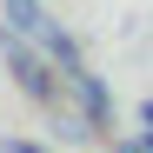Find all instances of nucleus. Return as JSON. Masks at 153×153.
<instances>
[{
    "mask_svg": "<svg viewBox=\"0 0 153 153\" xmlns=\"http://www.w3.org/2000/svg\"><path fill=\"white\" fill-rule=\"evenodd\" d=\"M0 60H7V73H13V87L33 100V107H53L60 100V73H53V60L40 53V40H27V33H13V27H0Z\"/></svg>",
    "mask_w": 153,
    "mask_h": 153,
    "instance_id": "f257e3e1",
    "label": "nucleus"
},
{
    "mask_svg": "<svg viewBox=\"0 0 153 153\" xmlns=\"http://www.w3.org/2000/svg\"><path fill=\"white\" fill-rule=\"evenodd\" d=\"M60 80L73 87V100H80V120H87V126H113V100H107V87H100V73H87V60H80V67H67Z\"/></svg>",
    "mask_w": 153,
    "mask_h": 153,
    "instance_id": "f03ea898",
    "label": "nucleus"
},
{
    "mask_svg": "<svg viewBox=\"0 0 153 153\" xmlns=\"http://www.w3.org/2000/svg\"><path fill=\"white\" fill-rule=\"evenodd\" d=\"M0 7H7V27H13V33H27V40H40V33H47V20H53L40 0H0Z\"/></svg>",
    "mask_w": 153,
    "mask_h": 153,
    "instance_id": "7ed1b4c3",
    "label": "nucleus"
},
{
    "mask_svg": "<svg viewBox=\"0 0 153 153\" xmlns=\"http://www.w3.org/2000/svg\"><path fill=\"white\" fill-rule=\"evenodd\" d=\"M40 53L53 60L60 73H67V67H80V40H73V33L60 27V20H47V33H40Z\"/></svg>",
    "mask_w": 153,
    "mask_h": 153,
    "instance_id": "20e7f679",
    "label": "nucleus"
},
{
    "mask_svg": "<svg viewBox=\"0 0 153 153\" xmlns=\"http://www.w3.org/2000/svg\"><path fill=\"white\" fill-rule=\"evenodd\" d=\"M0 153H53V146H40V140H20V133H13V140H0Z\"/></svg>",
    "mask_w": 153,
    "mask_h": 153,
    "instance_id": "39448f33",
    "label": "nucleus"
},
{
    "mask_svg": "<svg viewBox=\"0 0 153 153\" xmlns=\"http://www.w3.org/2000/svg\"><path fill=\"white\" fill-rule=\"evenodd\" d=\"M140 126H153V100H140Z\"/></svg>",
    "mask_w": 153,
    "mask_h": 153,
    "instance_id": "423d86ee",
    "label": "nucleus"
},
{
    "mask_svg": "<svg viewBox=\"0 0 153 153\" xmlns=\"http://www.w3.org/2000/svg\"><path fill=\"white\" fill-rule=\"evenodd\" d=\"M113 153H146V146H140V140H120V146H113Z\"/></svg>",
    "mask_w": 153,
    "mask_h": 153,
    "instance_id": "0eeeda50",
    "label": "nucleus"
},
{
    "mask_svg": "<svg viewBox=\"0 0 153 153\" xmlns=\"http://www.w3.org/2000/svg\"><path fill=\"white\" fill-rule=\"evenodd\" d=\"M140 146H146V153H153V126H140Z\"/></svg>",
    "mask_w": 153,
    "mask_h": 153,
    "instance_id": "6e6552de",
    "label": "nucleus"
}]
</instances>
